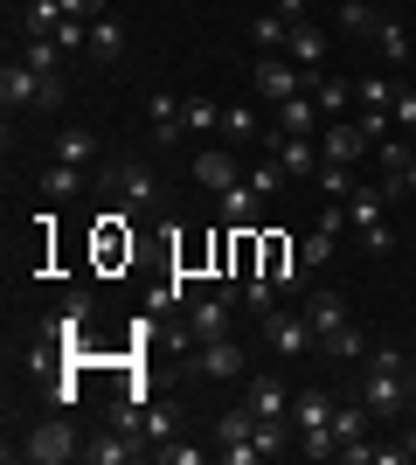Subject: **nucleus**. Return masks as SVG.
<instances>
[{
	"instance_id": "obj_23",
	"label": "nucleus",
	"mask_w": 416,
	"mask_h": 465,
	"mask_svg": "<svg viewBox=\"0 0 416 465\" xmlns=\"http://www.w3.org/2000/svg\"><path fill=\"white\" fill-rule=\"evenodd\" d=\"M375 424H382V417L361 403V396H354V403H334V438H340V445H361Z\"/></svg>"
},
{
	"instance_id": "obj_25",
	"label": "nucleus",
	"mask_w": 416,
	"mask_h": 465,
	"mask_svg": "<svg viewBox=\"0 0 416 465\" xmlns=\"http://www.w3.org/2000/svg\"><path fill=\"white\" fill-rule=\"evenodd\" d=\"M42 202H77L83 194V167H70V160H56V167H42Z\"/></svg>"
},
{
	"instance_id": "obj_40",
	"label": "nucleus",
	"mask_w": 416,
	"mask_h": 465,
	"mask_svg": "<svg viewBox=\"0 0 416 465\" xmlns=\"http://www.w3.org/2000/svg\"><path fill=\"white\" fill-rule=\"evenodd\" d=\"M35 112H63V70H56V77H42V104H35Z\"/></svg>"
},
{
	"instance_id": "obj_13",
	"label": "nucleus",
	"mask_w": 416,
	"mask_h": 465,
	"mask_svg": "<svg viewBox=\"0 0 416 465\" xmlns=\"http://www.w3.org/2000/svg\"><path fill=\"white\" fill-rule=\"evenodd\" d=\"M271 160H277V167H285V174H319V167H326V153H319V139L313 133H277L271 139Z\"/></svg>"
},
{
	"instance_id": "obj_34",
	"label": "nucleus",
	"mask_w": 416,
	"mask_h": 465,
	"mask_svg": "<svg viewBox=\"0 0 416 465\" xmlns=\"http://www.w3.org/2000/svg\"><path fill=\"white\" fill-rule=\"evenodd\" d=\"M375 49H382V63H410V28H402V21H382Z\"/></svg>"
},
{
	"instance_id": "obj_17",
	"label": "nucleus",
	"mask_w": 416,
	"mask_h": 465,
	"mask_svg": "<svg viewBox=\"0 0 416 465\" xmlns=\"http://www.w3.org/2000/svg\"><path fill=\"white\" fill-rule=\"evenodd\" d=\"M285 56H292L298 70H326V28H313V21H292V35H285Z\"/></svg>"
},
{
	"instance_id": "obj_42",
	"label": "nucleus",
	"mask_w": 416,
	"mask_h": 465,
	"mask_svg": "<svg viewBox=\"0 0 416 465\" xmlns=\"http://www.w3.org/2000/svg\"><path fill=\"white\" fill-rule=\"evenodd\" d=\"M271 7H277L285 21H305V7H313V0H271Z\"/></svg>"
},
{
	"instance_id": "obj_27",
	"label": "nucleus",
	"mask_w": 416,
	"mask_h": 465,
	"mask_svg": "<svg viewBox=\"0 0 416 465\" xmlns=\"http://www.w3.org/2000/svg\"><path fill=\"white\" fill-rule=\"evenodd\" d=\"M285 35H292V21L277 15V7H271V15H257V21H250V42H257L264 56H285Z\"/></svg>"
},
{
	"instance_id": "obj_24",
	"label": "nucleus",
	"mask_w": 416,
	"mask_h": 465,
	"mask_svg": "<svg viewBox=\"0 0 416 465\" xmlns=\"http://www.w3.org/2000/svg\"><path fill=\"white\" fill-rule=\"evenodd\" d=\"M305 91H313V104L326 118H347V104H354V84L347 77H326V70H313V84H305Z\"/></svg>"
},
{
	"instance_id": "obj_9",
	"label": "nucleus",
	"mask_w": 416,
	"mask_h": 465,
	"mask_svg": "<svg viewBox=\"0 0 416 465\" xmlns=\"http://www.w3.org/2000/svg\"><path fill=\"white\" fill-rule=\"evenodd\" d=\"M319 153L340 160V167H354V160L375 153V139L361 133V118H326V125H319Z\"/></svg>"
},
{
	"instance_id": "obj_21",
	"label": "nucleus",
	"mask_w": 416,
	"mask_h": 465,
	"mask_svg": "<svg viewBox=\"0 0 416 465\" xmlns=\"http://www.w3.org/2000/svg\"><path fill=\"white\" fill-rule=\"evenodd\" d=\"M319 125H326V112L313 104V91H298V97H285V104H277V133H313V139H319Z\"/></svg>"
},
{
	"instance_id": "obj_20",
	"label": "nucleus",
	"mask_w": 416,
	"mask_h": 465,
	"mask_svg": "<svg viewBox=\"0 0 416 465\" xmlns=\"http://www.w3.org/2000/svg\"><path fill=\"white\" fill-rule=\"evenodd\" d=\"M243 403L257 410V417H285V410H292V396H285V382H277V375H243Z\"/></svg>"
},
{
	"instance_id": "obj_2",
	"label": "nucleus",
	"mask_w": 416,
	"mask_h": 465,
	"mask_svg": "<svg viewBox=\"0 0 416 465\" xmlns=\"http://www.w3.org/2000/svg\"><path fill=\"white\" fill-rule=\"evenodd\" d=\"M229 327H237V285H222V292H201V299H188L180 341H188V348H201V341H229Z\"/></svg>"
},
{
	"instance_id": "obj_7",
	"label": "nucleus",
	"mask_w": 416,
	"mask_h": 465,
	"mask_svg": "<svg viewBox=\"0 0 416 465\" xmlns=\"http://www.w3.org/2000/svg\"><path fill=\"white\" fill-rule=\"evenodd\" d=\"M188 375H201V382H243V375H250V354H243V341H201V348L188 354Z\"/></svg>"
},
{
	"instance_id": "obj_11",
	"label": "nucleus",
	"mask_w": 416,
	"mask_h": 465,
	"mask_svg": "<svg viewBox=\"0 0 416 465\" xmlns=\"http://www.w3.org/2000/svg\"><path fill=\"white\" fill-rule=\"evenodd\" d=\"M250 84H257V97H264V104H285V97H298L305 84H313V70H298V63H285V56H264Z\"/></svg>"
},
{
	"instance_id": "obj_18",
	"label": "nucleus",
	"mask_w": 416,
	"mask_h": 465,
	"mask_svg": "<svg viewBox=\"0 0 416 465\" xmlns=\"http://www.w3.org/2000/svg\"><path fill=\"white\" fill-rule=\"evenodd\" d=\"M382 21H389V15H382L375 0H340V7H334V28H340V35H354V42H375Z\"/></svg>"
},
{
	"instance_id": "obj_41",
	"label": "nucleus",
	"mask_w": 416,
	"mask_h": 465,
	"mask_svg": "<svg viewBox=\"0 0 416 465\" xmlns=\"http://www.w3.org/2000/svg\"><path fill=\"white\" fill-rule=\"evenodd\" d=\"M63 15H77V21H98V15H104V0H63Z\"/></svg>"
},
{
	"instance_id": "obj_28",
	"label": "nucleus",
	"mask_w": 416,
	"mask_h": 465,
	"mask_svg": "<svg viewBox=\"0 0 416 465\" xmlns=\"http://www.w3.org/2000/svg\"><path fill=\"white\" fill-rule=\"evenodd\" d=\"M56 21H63V0H28V7H21V42L28 35H56Z\"/></svg>"
},
{
	"instance_id": "obj_16",
	"label": "nucleus",
	"mask_w": 416,
	"mask_h": 465,
	"mask_svg": "<svg viewBox=\"0 0 416 465\" xmlns=\"http://www.w3.org/2000/svg\"><path fill=\"white\" fill-rule=\"evenodd\" d=\"M195 181L222 194V188H237V181H243V160L229 153V146H201V153H195Z\"/></svg>"
},
{
	"instance_id": "obj_10",
	"label": "nucleus",
	"mask_w": 416,
	"mask_h": 465,
	"mask_svg": "<svg viewBox=\"0 0 416 465\" xmlns=\"http://www.w3.org/2000/svg\"><path fill=\"white\" fill-rule=\"evenodd\" d=\"M146 430L139 424H119V430H104V438H83V459L91 465H132V459H146Z\"/></svg>"
},
{
	"instance_id": "obj_37",
	"label": "nucleus",
	"mask_w": 416,
	"mask_h": 465,
	"mask_svg": "<svg viewBox=\"0 0 416 465\" xmlns=\"http://www.w3.org/2000/svg\"><path fill=\"white\" fill-rule=\"evenodd\" d=\"M277 292H285L277 278H250V285H243V306H250V312L264 320V312H277Z\"/></svg>"
},
{
	"instance_id": "obj_12",
	"label": "nucleus",
	"mask_w": 416,
	"mask_h": 465,
	"mask_svg": "<svg viewBox=\"0 0 416 465\" xmlns=\"http://www.w3.org/2000/svg\"><path fill=\"white\" fill-rule=\"evenodd\" d=\"M146 125H153V146H160V153H174L180 133H188V118H180V97H174V91H146Z\"/></svg>"
},
{
	"instance_id": "obj_8",
	"label": "nucleus",
	"mask_w": 416,
	"mask_h": 465,
	"mask_svg": "<svg viewBox=\"0 0 416 465\" xmlns=\"http://www.w3.org/2000/svg\"><path fill=\"white\" fill-rule=\"evenodd\" d=\"M264 348H271V354H305V348H319V333H313V320H305V312H285V306H277V312H264Z\"/></svg>"
},
{
	"instance_id": "obj_33",
	"label": "nucleus",
	"mask_w": 416,
	"mask_h": 465,
	"mask_svg": "<svg viewBox=\"0 0 416 465\" xmlns=\"http://www.w3.org/2000/svg\"><path fill=\"white\" fill-rule=\"evenodd\" d=\"M354 104L361 112H389V104H396V84L389 77H354Z\"/></svg>"
},
{
	"instance_id": "obj_29",
	"label": "nucleus",
	"mask_w": 416,
	"mask_h": 465,
	"mask_svg": "<svg viewBox=\"0 0 416 465\" xmlns=\"http://www.w3.org/2000/svg\"><path fill=\"white\" fill-rule=\"evenodd\" d=\"M222 146H250L257 139V112H243V104H222Z\"/></svg>"
},
{
	"instance_id": "obj_30",
	"label": "nucleus",
	"mask_w": 416,
	"mask_h": 465,
	"mask_svg": "<svg viewBox=\"0 0 416 465\" xmlns=\"http://www.w3.org/2000/svg\"><path fill=\"white\" fill-rule=\"evenodd\" d=\"M119 49H125V28L111 15H98V21H91V56H98V63H119Z\"/></svg>"
},
{
	"instance_id": "obj_14",
	"label": "nucleus",
	"mask_w": 416,
	"mask_h": 465,
	"mask_svg": "<svg viewBox=\"0 0 416 465\" xmlns=\"http://www.w3.org/2000/svg\"><path fill=\"white\" fill-rule=\"evenodd\" d=\"M0 104H7V112H35L42 104V70H28V63H7V70H0Z\"/></svg>"
},
{
	"instance_id": "obj_4",
	"label": "nucleus",
	"mask_w": 416,
	"mask_h": 465,
	"mask_svg": "<svg viewBox=\"0 0 416 465\" xmlns=\"http://www.w3.org/2000/svg\"><path fill=\"white\" fill-rule=\"evenodd\" d=\"M347 223H354V236H361V251H368V257L396 251V236H389V194H382V188H354V194H347Z\"/></svg>"
},
{
	"instance_id": "obj_19",
	"label": "nucleus",
	"mask_w": 416,
	"mask_h": 465,
	"mask_svg": "<svg viewBox=\"0 0 416 465\" xmlns=\"http://www.w3.org/2000/svg\"><path fill=\"white\" fill-rule=\"evenodd\" d=\"M257 215H264V194L250 188V181L222 188V223H229V230H257Z\"/></svg>"
},
{
	"instance_id": "obj_36",
	"label": "nucleus",
	"mask_w": 416,
	"mask_h": 465,
	"mask_svg": "<svg viewBox=\"0 0 416 465\" xmlns=\"http://www.w3.org/2000/svg\"><path fill=\"white\" fill-rule=\"evenodd\" d=\"M243 181H250L264 202H277V194H285V167H277V160H257V167H243Z\"/></svg>"
},
{
	"instance_id": "obj_6",
	"label": "nucleus",
	"mask_w": 416,
	"mask_h": 465,
	"mask_svg": "<svg viewBox=\"0 0 416 465\" xmlns=\"http://www.w3.org/2000/svg\"><path fill=\"white\" fill-rule=\"evenodd\" d=\"M104 194H119L125 202V215H153L160 209V181H153V167H139V160H119V167H104Z\"/></svg>"
},
{
	"instance_id": "obj_44",
	"label": "nucleus",
	"mask_w": 416,
	"mask_h": 465,
	"mask_svg": "<svg viewBox=\"0 0 416 465\" xmlns=\"http://www.w3.org/2000/svg\"><path fill=\"white\" fill-rule=\"evenodd\" d=\"M402 194H416V160H410V167H402Z\"/></svg>"
},
{
	"instance_id": "obj_43",
	"label": "nucleus",
	"mask_w": 416,
	"mask_h": 465,
	"mask_svg": "<svg viewBox=\"0 0 416 465\" xmlns=\"http://www.w3.org/2000/svg\"><path fill=\"white\" fill-rule=\"evenodd\" d=\"M396 451H402V459H416V430H402V445H396Z\"/></svg>"
},
{
	"instance_id": "obj_31",
	"label": "nucleus",
	"mask_w": 416,
	"mask_h": 465,
	"mask_svg": "<svg viewBox=\"0 0 416 465\" xmlns=\"http://www.w3.org/2000/svg\"><path fill=\"white\" fill-rule=\"evenodd\" d=\"M180 118H188V133H222V104L216 97H180Z\"/></svg>"
},
{
	"instance_id": "obj_26",
	"label": "nucleus",
	"mask_w": 416,
	"mask_h": 465,
	"mask_svg": "<svg viewBox=\"0 0 416 465\" xmlns=\"http://www.w3.org/2000/svg\"><path fill=\"white\" fill-rule=\"evenodd\" d=\"M257 410L250 403H237V410H222V424H216V445H257Z\"/></svg>"
},
{
	"instance_id": "obj_1",
	"label": "nucleus",
	"mask_w": 416,
	"mask_h": 465,
	"mask_svg": "<svg viewBox=\"0 0 416 465\" xmlns=\"http://www.w3.org/2000/svg\"><path fill=\"white\" fill-rule=\"evenodd\" d=\"M361 403L375 410V417H402V410H410V361H402L396 348H375V354H368Z\"/></svg>"
},
{
	"instance_id": "obj_3",
	"label": "nucleus",
	"mask_w": 416,
	"mask_h": 465,
	"mask_svg": "<svg viewBox=\"0 0 416 465\" xmlns=\"http://www.w3.org/2000/svg\"><path fill=\"white\" fill-rule=\"evenodd\" d=\"M292 424H298V459H340V438H334V396H298L292 403Z\"/></svg>"
},
{
	"instance_id": "obj_35",
	"label": "nucleus",
	"mask_w": 416,
	"mask_h": 465,
	"mask_svg": "<svg viewBox=\"0 0 416 465\" xmlns=\"http://www.w3.org/2000/svg\"><path fill=\"white\" fill-rule=\"evenodd\" d=\"M319 348L334 354V361H361V354H368V341H361V327H354V320H347V327H340V333H326Z\"/></svg>"
},
{
	"instance_id": "obj_38",
	"label": "nucleus",
	"mask_w": 416,
	"mask_h": 465,
	"mask_svg": "<svg viewBox=\"0 0 416 465\" xmlns=\"http://www.w3.org/2000/svg\"><path fill=\"white\" fill-rule=\"evenodd\" d=\"M153 459H160V465H201L208 451H201V445H174V438H160V445H153Z\"/></svg>"
},
{
	"instance_id": "obj_39",
	"label": "nucleus",
	"mask_w": 416,
	"mask_h": 465,
	"mask_svg": "<svg viewBox=\"0 0 416 465\" xmlns=\"http://www.w3.org/2000/svg\"><path fill=\"white\" fill-rule=\"evenodd\" d=\"M389 118H396L402 133L416 139V91H410V84H396V104H389Z\"/></svg>"
},
{
	"instance_id": "obj_22",
	"label": "nucleus",
	"mask_w": 416,
	"mask_h": 465,
	"mask_svg": "<svg viewBox=\"0 0 416 465\" xmlns=\"http://www.w3.org/2000/svg\"><path fill=\"white\" fill-rule=\"evenodd\" d=\"M98 133H91V125H63L56 133V160H70V167H98Z\"/></svg>"
},
{
	"instance_id": "obj_5",
	"label": "nucleus",
	"mask_w": 416,
	"mask_h": 465,
	"mask_svg": "<svg viewBox=\"0 0 416 465\" xmlns=\"http://www.w3.org/2000/svg\"><path fill=\"white\" fill-rule=\"evenodd\" d=\"M15 459H28V465H70V459H83V438H77L70 417H49V424H35L15 445Z\"/></svg>"
},
{
	"instance_id": "obj_32",
	"label": "nucleus",
	"mask_w": 416,
	"mask_h": 465,
	"mask_svg": "<svg viewBox=\"0 0 416 465\" xmlns=\"http://www.w3.org/2000/svg\"><path fill=\"white\" fill-rule=\"evenodd\" d=\"M319 194H326V202H347V194H354L361 188V181H354V167H340V160H326V167H319Z\"/></svg>"
},
{
	"instance_id": "obj_15",
	"label": "nucleus",
	"mask_w": 416,
	"mask_h": 465,
	"mask_svg": "<svg viewBox=\"0 0 416 465\" xmlns=\"http://www.w3.org/2000/svg\"><path fill=\"white\" fill-rule=\"evenodd\" d=\"M298 312L313 320V333H319V341H326V333H340V327H347V299H340V292H326V285L298 292Z\"/></svg>"
}]
</instances>
